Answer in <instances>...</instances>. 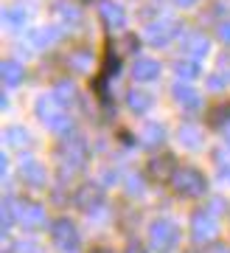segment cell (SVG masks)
<instances>
[{"label":"cell","mask_w":230,"mask_h":253,"mask_svg":"<svg viewBox=\"0 0 230 253\" xmlns=\"http://www.w3.org/2000/svg\"><path fill=\"white\" fill-rule=\"evenodd\" d=\"M51 96H53L56 101H59L62 107H68V104H71V99L76 96V87H73V84H71L68 79H65V82H59V84L53 87V93H51Z\"/></svg>","instance_id":"cell-22"},{"label":"cell","mask_w":230,"mask_h":253,"mask_svg":"<svg viewBox=\"0 0 230 253\" xmlns=\"http://www.w3.org/2000/svg\"><path fill=\"white\" fill-rule=\"evenodd\" d=\"M177 242H180V228H177V222H171V219L160 217V219H154V222L149 225V245H152V251L171 253L174 248H177Z\"/></svg>","instance_id":"cell-1"},{"label":"cell","mask_w":230,"mask_h":253,"mask_svg":"<svg viewBox=\"0 0 230 253\" xmlns=\"http://www.w3.org/2000/svg\"><path fill=\"white\" fill-rule=\"evenodd\" d=\"M183 48H186L188 59L199 62V59H205V56H208V51H211V40H208L205 34H191L186 42H183Z\"/></svg>","instance_id":"cell-12"},{"label":"cell","mask_w":230,"mask_h":253,"mask_svg":"<svg viewBox=\"0 0 230 253\" xmlns=\"http://www.w3.org/2000/svg\"><path fill=\"white\" fill-rule=\"evenodd\" d=\"M20 177L28 183V186H45L48 180V172L39 161H23L20 163Z\"/></svg>","instance_id":"cell-11"},{"label":"cell","mask_w":230,"mask_h":253,"mask_svg":"<svg viewBox=\"0 0 230 253\" xmlns=\"http://www.w3.org/2000/svg\"><path fill=\"white\" fill-rule=\"evenodd\" d=\"M126 194H129V197H138V194H143V177H138V174H129V177H126Z\"/></svg>","instance_id":"cell-23"},{"label":"cell","mask_w":230,"mask_h":253,"mask_svg":"<svg viewBox=\"0 0 230 253\" xmlns=\"http://www.w3.org/2000/svg\"><path fill=\"white\" fill-rule=\"evenodd\" d=\"M160 62L157 59H152V56H141V59H135V65H132V76L138 82H154V79H160Z\"/></svg>","instance_id":"cell-9"},{"label":"cell","mask_w":230,"mask_h":253,"mask_svg":"<svg viewBox=\"0 0 230 253\" xmlns=\"http://www.w3.org/2000/svg\"><path fill=\"white\" fill-rule=\"evenodd\" d=\"M126 253H146V251H143V248H141L138 242H129V248H126Z\"/></svg>","instance_id":"cell-30"},{"label":"cell","mask_w":230,"mask_h":253,"mask_svg":"<svg viewBox=\"0 0 230 253\" xmlns=\"http://www.w3.org/2000/svg\"><path fill=\"white\" fill-rule=\"evenodd\" d=\"M14 253H39V245H34V242H17V245H14Z\"/></svg>","instance_id":"cell-28"},{"label":"cell","mask_w":230,"mask_h":253,"mask_svg":"<svg viewBox=\"0 0 230 253\" xmlns=\"http://www.w3.org/2000/svg\"><path fill=\"white\" fill-rule=\"evenodd\" d=\"M219 234V222L211 211H196L194 219H191V236L194 242H211L213 236Z\"/></svg>","instance_id":"cell-6"},{"label":"cell","mask_w":230,"mask_h":253,"mask_svg":"<svg viewBox=\"0 0 230 253\" xmlns=\"http://www.w3.org/2000/svg\"><path fill=\"white\" fill-rule=\"evenodd\" d=\"M143 34H146V42H149V45L163 48V45H168L174 37H180V23L177 20H168V17H160V20H154V23H149Z\"/></svg>","instance_id":"cell-4"},{"label":"cell","mask_w":230,"mask_h":253,"mask_svg":"<svg viewBox=\"0 0 230 253\" xmlns=\"http://www.w3.org/2000/svg\"><path fill=\"white\" fill-rule=\"evenodd\" d=\"M87 158V144H84V138H73L68 144L62 146V161L71 163V169H79L81 163Z\"/></svg>","instance_id":"cell-10"},{"label":"cell","mask_w":230,"mask_h":253,"mask_svg":"<svg viewBox=\"0 0 230 253\" xmlns=\"http://www.w3.org/2000/svg\"><path fill=\"white\" fill-rule=\"evenodd\" d=\"M171 96H174V101H177L183 110H188V113H194V110L202 107V96H199V90H196L191 82H174L171 84Z\"/></svg>","instance_id":"cell-7"},{"label":"cell","mask_w":230,"mask_h":253,"mask_svg":"<svg viewBox=\"0 0 230 253\" xmlns=\"http://www.w3.org/2000/svg\"><path fill=\"white\" fill-rule=\"evenodd\" d=\"M37 116L51 132H68L71 129V118L65 116V107L53 96H42L37 101Z\"/></svg>","instance_id":"cell-2"},{"label":"cell","mask_w":230,"mask_h":253,"mask_svg":"<svg viewBox=\"0 0 230 253\" xmlns=\"http://www.w3.org/2000/svg\"><path fill=\"white\" fill-rule=\"evenodd\" d=\"M163 138H166V126H163V124L152 121V124L143 126V144H146V146H160V144H163Z\"/></svg>","instance_id":"cell-19"},{"label":"cell","mask_w":230,"mask_h":253,"mask_svg":"<svg viewBox=\"0 0 230 253\" xmlns=\"http://www.w3.org/2000/svg\"><path fill=\"white\" fill-rule=\"evenodd\" d=\"M216 37H219V42L230 45V20H228V23H222V26L216 28Z\"/></svg>","instance_id":"cell-27"},{"label":"cell","mask_w":230,"mask_h":253,"mask_svg":"<svg viewBox=\"0 0 230 253\" xmlns=\"http://www.w3.org/2000/svg\"><path fill=\"white\" fill-rule=\"evenodd\" d=\"M171 183H174V189H177L180 194H186V197H202L205 191H208V180H205V174L196 172V169H191V166L177 169L174 177H171Z\"/></svg>","instance_id":"cell-3"},{"label":"cell","mask_w":230,"mask_h":253,"mask_svg":"<svg viewBox=\"0 0 230 253\" xmlns=\"http://www.w3.org/2000/svg\"><path fill=\"white\" fill-rule=\"evenodd\" d=\"M216 73L230 82V56H222V59H219V71H216Z\"/></svg>","instance_id":"cell-29"},{"label":"cell","mask_w":230,"mask_h":253,"mask_svg":"<svg viewBox=\"0 0 230 253\" xmlns=\"http://www.w3.org/2000/svg\"><path fill=\"white\" fill-rule=\"evenodd\" d=\"M225 141H228V146H230V129H228V132H225Z\"/></svg>","instance_id":"cell-32"},{"label":"cell","mask_w":230,"mask_h":253,"mask_svg":"<svg viewBox=\"0 0 230 253\" xmlns=\"http://www.w3.org/2000/svg\"><path fill=\"white\" fill-rule=\"evenodd\" d=\"M208 87H211V90H222V87H228V79L219 76V73H211V76H208Z\"/></svg>","instance_id":"cell-26"},{"label":"cell","mask_w":230,"mask_h":253,"mask_svg":"<svg viewBox=\"0 0 230 253\" xmlns=\"http://www.w3.org/2000/svg\"><path fill=\"white\" fill-rule=\"evenodd\" d=\"M3 138H6V144L11 146V149H23V146L31 144V135H28V129L26 126H20V124H11L6 132H3Z\"/></svg>","instance_id":"cell-17"},{"label":"cell","mask_w":230,"mask_h":253,"mask_svg":"<svg viewBox=\"0 0 230 253\" xmlns=\"http://www.w3.org/2000/svg\"><path fill=\"white\" fill-rule=\"evenodd\" d=\"M53 9H56V14H59L68 26H79L81 14H79V9H76V6H71V3H68V0H56V3H53Z\"/></svg>","instance_id":"cell-20"},{"label":"cell","mask_w":230,"mask_h":253,"mask_svg":"<svg viewBox=\"0 0 230 253\" xmlns=\"http://www.w3.org/2000/svg\"><path fill=\"white\" fill-rule=\"evenodd\" d=\"M174 73H177L180 82H191L199 76V62H194V59H188V56H183V59H177L174 62Z\"/></svg>","instance_id":"cell-18"},{"label":"cell","mask_w":230,"mask_h":253,"mask_svg":"<svg viewBox=\"0 0 230 253\" xmlns=\"http://www.w3.org/2000/svg\"><path fill=\"white\" fill-rule=\"evenodd\" d=\"M51 234H53V242L62 253H79V231L68 217H59L56 222L51 225Z\"/></svg>","instance_id":"cell-5"},{"label":"cell","mask_w":230,"mask_h":253,"mask_svg":"<svg viewBox=\"0 0 230 253\" xmlns=\"http://www.w3.org/2000/svg\"><path fill=\"white\" fill-rule=\"evenodd\" d=\"M177 141L183 146H188V149H199L202 141H205V135H202V129H199L196 124H183L177 129Z\"/></svg>","instance_id":"cell-15"},{"label":"cell","mask_w":230,"mask_h":253,"mask_svg":"<svg viewBox=\"0 0 230 253\" xmlns=\"http://www.w3.org/2000/svg\"><path fill=\"white\" fill-rule=\"evenodd\" d=\"M0 73H3L6 87H17L20 82L26 79V68H23L17 59H3V65H0Z\"/></svg>","instance_id":"cell-14"},{"label":"cell","mask_w":230,"mask_h":253,"mask_svg":"<svg viewBox=\"0 0 230 253\" xmlns=\"http://www.w3.org/2000/svg\"><path fill=\"white\" fill-rule=\"evenodd\" d=\"M101 17L107 20V26L110 28H124L126 26V14H124V9L118 6V3H113V0H101Z\"/></svg>","instance_id":"cell-13"},{"label":"cell","mask_w":230,"mask_h":253,"mask_svg":"<svg viewBox=\"0 0 230 253\" xmlns=\"http://www.w3.org/2000/svg\"><path fill=\"white\" fill-rule=\"evenodd\" d=\"M174 3H177V6H183V9H188V6H194L196 0H174Z\"/></svg>","instance_id":"cell-31"},{"label":"cell","mask_w":230,"mask_h":253,"mask_svg":"<svg viewBox=\"0 0 230 253\" xmlns=\"http://www.w3.org/2000/svg\"><path fill=\"white\" fill-rule=\"evenodd\" d=\"M14 214L23 228H42L45 225V208L39 203H14Z\"/></svg>","instance_id":"cell-8"},{"label":"cell","mask_w":230,"mask_h":253,"mask_svg":"<svg viewBox=\"0 0 230 253\" xmlns=\"http://www.w3.org/2000/svg\"><path fill=\"white\" fill-rule=\"evenodd\" d=\"M59 40V28H37L34 34H31V42H34L37 48H48V45H53Z\"/></svg>","instance_id":"cell-21"},{"label":"cell","mask_w":230,"mask_h":253,"mask_svg":"<svg viewBox=\"0 0 230 253\" xmlns=\"http://www.w3.org/2000/svg\"><path fill=\"white\" fill-rule=\"evenodd\" d=\"M126 101H129V110L138 113V116H143V113H149L154 107V96L146 90H129L126 93Z\"/></svg>","instance_id":"cell-16"},{"label":"cell","mask_w":230,"mask_h":253,"mask_svg":"<svg viewBox=\"0 0 230 253\" xmlns=\"http://www.w3.org/2000/svg\"><path fill=\"white\" fill-rule=\"evenodd\" d=\"M26 20H28V11H23V9L6 11V23H9V26H26Z\"/></svg>","instance_id":"cell-24"},{"label":"cell","mask_w":230,"mask_h":253,"mask_svg":"<svg viewBox=\"0 0 230 253\" xmlns=\"http://www.w3.org/2000/svg\"><path fill=\"white\" fill-rule=\"evenodd\" d=\"M71 68L73 71H87L90 68V54H81V51L79 54H73L71 56Z\"/></svg>","instance_id":"cell-25"}]
</instances>
